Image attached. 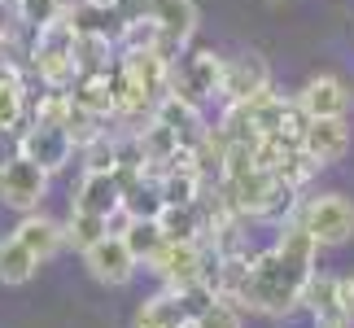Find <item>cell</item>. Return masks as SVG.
I'll list each match as a JSON object with an SVG mask.
<instances>
[{
	"instance_id": "obj_12",
	"label": "cell",
	"mask_w": 354,
	"mask_h": 328,
	"mask_svg": "<svg viewBox=\"0 0 354 328\" xmlns=\"http://www.w3.org/2000/svg\"><path fill=\"white\" fill-rule=\"evenodd\" d=\"M302 149L315 167H333L337 158L350 149V127L346 118H306L302 127Z\"/></svg>"
},
{
	"instance_id": "obj_21",
	"label": "cell",
	"mask_w": 354,
	"mask_h": 328,
	"mask_svg": "<svg viewBox=\"0 0 354 328\" xmlns=\"http://www.w3.org/2000/svg\"><path fill=\"white\" fill-rule=\"evenodd\" d=\"M302 302L310 307V316H333V311H342V302H337V276H324V271H315L306 284V293H302ZM350 316V311H346Z\"/></svg>"
},
{
	"instance_id": "obj_22",
	"label": "cell",
	"mask_w": 354,
	"mask_h": 328,
	"mask_svg": "<svg viewBox=\"0 0 354 328\" xmlns=\"http://www.w3.org/2000/svg\"><path fill=\"white\" fill-rule=\"evenodd\" d=\"M127 245H131V254L140 258V263H149L162 245H167V237H162V224L158 219H136L131 232H127Z\"/></svg>"
},
{
	"instance_id": "obj_27",
	"label": "cell",
	"mask_w": 354,
	"mask_h": 328,
	"mask_svg": "<svg viewBox=\"0 0 354 328\" xmlns=\"http://www.w3.org/2000/svg\"><path fill=\"white\" fill-rule=\"evenodd\" d=\"M92 5H105V9H122V0H92Z\"/></svg>"
},
{
	"instance_id": "obj_3",
	"label": "cell",
	"mask_w": 354,
	"mask_h": 328,
	"mask_svg": "<svg viewBox=\"0 0 354 328\" xmlns=\"http://www.w3.org/2000/svg\"><path fill=\"white\" fill-rule=\"evenodd\" d=\"M167 92L184 97L188 105H210L214 97H223V57L210 48H197V53H180L171 62V84Z\"/></svg>"
},
{
	"instance_id": "obj_13",
	"label": "cell",
	"mask_w": 354,
	"mask_h": 328,
	"mask_svg": "<svg viewBox=\"0 0 354 328\" xmlns=\"http://www.w3.org/2000/svg\"><path fill=\"white\" fill-rule=\"evenodd\" d=\"M71 101H75V105H84V109H92L97 118L118 114V71L110 75V66H105V71H88V75H79V79H75Z\"/></svg>"
},
{
	"instance_id": "obj_6",
	"label": "cell",
	"mask_w": 354,
	"mask_h": 328,
	"mask_svg": "<svg viewBox=\"0 0 354 328\" xmlns=\"http://www.w3.org/2000/svg\"><path fill=\"white\" fill-rule=\"evenodd\" d=\"M18 154H22V158H31V162H39V167L53 175V171H62L66 162H71L75 140H71V131H66V122L31 118V122H26V127L18 131Z\"/></svg>"
},
{
	"instance_id": "obj_26",
	"label": "cell",
	"mask_w": 354,
	"mask_h": 328,
	"mask_svg": "<svg viewBox=\"0 0 354 328\" xmlns=\"http://www.w3.org/2000/svg\"><path fill=\"white\" fill-rule=\"evenodd\" d=\"M9 66V35H5V26H0V71Z\"/></svg>"
},
{
	"instance_id": "obj_14",
	"label": "cell",
	"mask_w": 354,
	"mask_h": 328,
	"mask_svg": "<svg viewBox=\"0 0 354 328\" xmlns=\"http://www.w3.org/2000/svg\"><path fill=\"white\" fill-rule=\"evenodd\" d=\"M122 206V180L118 171H84V184L75 193V210H92L110 219Z\"/></svg>"
},
{
	"instance_id": "obj_16",
	"label": "cell",
	"mask_w": 354,
	"mask_h": 328,
	"mask_svg": "<svg viewBox=\"0 0 354 328\" xmlns=\"http://www.w3.org/2000/svg\"><path fill=\"white\" fill-rule=\"evenodd\" d=\"M136 328H193V311L180 289H167L136 311Z\"/></svg>"
},
{
	"instance_id": "obj_23",
	"label": "cell",
	"mask_w": 354,
	"mask_h": 328,
	"mask_svg": "<svg viewBox=\"0 0 354 328\" xmlns=\"http://www.w3.org/2000/svg\"><path fill=\"white\" fill-rule=\"evenodd\" d=\"M13 13H18V22L22 26H31V31H39V26H48L53 18H62V0H22V5L18 9H13Z\"/></svg>"
},
{
	"instance_id": "obj_15",
	"label": "cell",
	"mask_w": 354,
	"mask_h": 328,
	"mask_svg": "<svg viewBox=\"0 0 354 328\" xmlns=\"http://www.w3.org/2000/svg\"><path fill=\"white\" fill-rule=\"evenodd\" d=\"M13 237H18L26 250L39 258V263H48V258L66 245V224H57V219H48V215H39V210H31V215H22V224H18Z\"/></svg>"
},
{
	"instance_id": "obj_25",
	"label": "cell",
	"mask_w": 354,
	"mask_h": 328,
	"mask_svg": "<svg viewBox=\"0 0 354 328\" xmlns=\"http://www.w3.org/2000/svg\"><path fill=\"white\" fill-rule=\"evenodd\" d=\"M337 302H342V311L354 316V276H337Z\"/></svg>"
},
{
	"instance_id": "obj_2",
	"label": "cell",
	"mask_w": 354,
	"mask_h": 328,
	"mask_svg": "<svg viewBox=\"0 0 354 328\" xmlns=\"http://www.w3.org/2000/svg\"><path fill=\"white\" fill-rule=\"evenodd\" d=\"M75 44H79V31L71 26V18H53L48 26L35 31V48H31V66L35 75L44 79L53 92L71 88L79 79V62H75Z\"/></svg>"
},
{
	"instance_id": "obj_8",
	"label": "cell",
	"mask_w": 354,
	"mask_h": 328,
	"mask_svg": "<svg viewBox=\"0 0 354 328\" xmlns=\"http://www.w3.org/2000/svg\"><path fill=\"white\" fill-rule=\"evenodd\" d=\"M149 267H153L171 289H188V284L206 280V271H210L201 241H167L153 258H149Z\"/></svg>"
},
{
	"instance_id": "obj_5",
	"label": "cell",
	"mask_w": 354,
	"mask_h": 328,
	"mask_svg": "<svg viewBox=\"0 0 354 328\" xmlns=\"http://www.w3.org/2000/svg\"><path fill=\"white\" fill-rule=\"evenodd\" d=\"M44 193H48V171L39 167V162L22 158V154L0 162V201H5V206L31 215V210H39Z\"/></svg>"
},
{
	"instance_id": "obj_20",
	"label": "cell",
	"mask_w": 354,
	"mask_h": 328,
	"mask_svg": "<svg viewBox=\"0 0 354 328\" xmlns=\"http://www.w3.org/2000/svg\"><path fill=\"white\" fill-rule=\"evenodd\" d=\"M101 237H110L105 215H92V210H75L71 206V219H66V245H75V250L84 254L88 245H97Z\"/></svg>"
},
{
	"instance_id": "obj_4",
	"label": "cell",
	"mask_w": 354,
	"mask_h": 328,
	"mask_svg": "<svg viewBox=\"0 0 354 328\" xmlns=\"http://www.w3.org/2000/svg\"><path fill=\"white\" fill-rule=\"evenodd\" d=\"M310 237L324 245H346L354 237V201L346 193H324V197H310L302 206V219H297Z\"/></svg>"
},
{
	"instance_id": "obj_9",
	"label": "cell",
	"mask_w": 354,
	"mask_h": 328,
	"mask_svg": "<svg viewBox=\"0 0 354 328\" xmlns=\"http://www.w3.org/2000/svg\"><path fill=\"white\" fill-rule=\"evenodd\" d=\"M271 92V66L258 53L223 57V101L227 105H250Z\"/></svg>"
},
{
	"instance_id": "obj_17",
	"label": "cell",
	"mask_w": 354,
	"mask_h": 328,
	"mask_svg": "<svg viewBox=\"0 0 354 328\" xmlns=\"http://www.w3.org/2000/svg\"><path fill=\"white\" fill-rule=\"evenodd\" d=\"M136 140H140L145 158L153 162V171H162V167H167V162H171L175 154H180V149H188V145H184V140H180V136H175V131H171L162 118H153V122H149V127H145L140 136H136Z\"/></svg>"
},
{
	"instance_id": "obj_7",
	"label": "cell",
	"mask_w": 354,
	"mask_h": 328,
	"mask_svg": "<svg viewBox=\"0 0 354 328\" xmlns=\"http://www.w3.org/2000/svg\"><path fill=\"white\" fill-rule=\"evenodd\" d=\"M145 13L158 22V53L175 62L197 31V0H145Z\"/></svg>"
},
{
	"instance_id": "obj_10",
	"label": "cell",
	"mask_w": 354,
	"mask_h": 328,
	"mask_svg": "<svg viewBox=\"0 0 354 328\" xmlns=\"http://www.w3.org/2000/svg\"><path fill=\"white\" fill-rule=\"evenodd\" d=\"M84 267L92 280L110 284V289H118V284H127L136 276V267H140V258L131 254L127 237H101L97 245H88L84 250Z\"/></svg>"
},
{
	"instance_id": "obj_19",
	"label": "cell",
	"mask_w": 354,
	"mask_h": 328,
	"mask_svg": "<svg viewBox=\"0 0 354 328\" xmlns=\"http://www.w3.org/2000/svg\"><path fill=\"white\" fill-rule=\"evenodd\" d=\"M22 109H26V88H22L18 71L5 66V71H0V136L22 122Z\"/></svg>"
},
{
	"instance_id": "obj_11",
	"label": "cell",
	"mask_w": 354,
	"mask_h": 328,
	"mask_svg": "<svg viewBox=\"0 0 354 328\" xmlns=\"http://www.w3.org/2000/svg\"><path fill=\"white\" fill-rule=\"evenodd\" d=\"M293 101L302 105L306 118H346V114H350V88H346L337 75H315V79H306L302 92H297Z\"/></svg>"
},
{
	"instance_id": "obj_18",
	"label": "cell",
	"mask_w": 354,
	"mask_h": 328,
	"mask_svg": "<svg viewBox=\"0 0 354 328\" xmlns=\"http://www.w3.org/2000/svg\"><path fill=\"white\" fill-rule=\"evenodd\" d=\"M35 271H39V258L26 250L18 237L0 241V280H5V284H26Z\"/></svg>"
},
{
	"instance_id": "obj_24",
	"label": "cell",
	"mask_w": 354,
	"mask_h": 328,
	"mask_svg": "<svg viewBox=\"0 0 354 328\" xmlns=\"http://www.w3.org/2000/svg\"><path fill=\"white\" fill-rule=\"evenodd\" d=\"M193 328H241V307L223 302V298H214L206 311H197Z\"/></svg>"
},
{
	"instance_id": "obj_1",
	"label": "cell",
	"mask_w": 354,
	"mask_h": 328,
	"mask_svg": "<svg viewBox=\"0 0 354 328\" xmlns=\"http://www.w3.org/2000/svg\"><path fill=\"white\" fill-rule=\"evenodd\" d=\"M315 254L319 241L297 224H284L280 241L271 250L250 258V289H245V311L258 316H289L293 307H302V293L310 276H315Z\"/></svg>"
},
{
	"instance_id": "obj_28",
	"label": "cell",
	"mask_w": 354,
	"mask_h": 328,
	"mask_svg": "<svg viewBox=\"0 0 354 328\" xmlns=\"http://www.w3.org/2000/svg\"><path fill=\"white\" fill-rule=\"evenodd\" d=\"M0 5H5V9H18V5H22V0H0Z\"/></svg>"
}]
</instances>
